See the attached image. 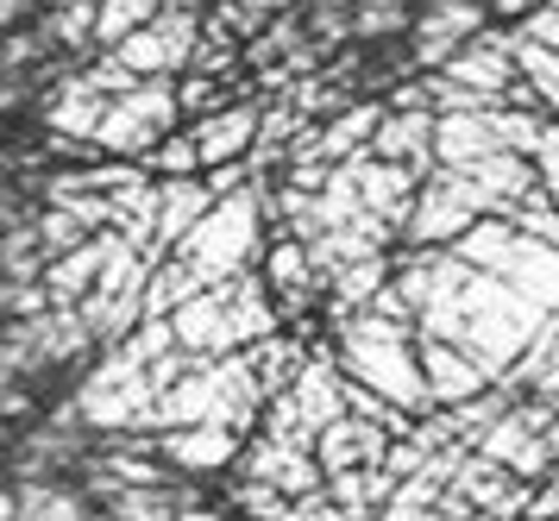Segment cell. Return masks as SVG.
Masks as SVG:
<instances>
[{
	"label": "cell",
	"mask_w": 559,
	"mask_h": 521,
	"mask_svg": "<svg viewBox=\"0 0 559 521\" xmlns=\"http://www.w3.org/2000/svg\"><path fill=\"white\" fill-rule=\"evenodd\" d=\"M340 321V371L396 402L403 415H433V390L421 371V327L415 321H383V315H333Z\"/></svg>",
	"instance_id": "obj_1"
},
{
	"label": "cell",
	"mask_w": 559,
	"mask_h": 521,
	"mask_svg": "<svg viewBox=\"0 0 559 521\" xmlns=\"http://www.w3.org/2000/svg\"><path fill=\"white\" fill-rule=\"evenodd\" d=\"M258 221H264L258 189L214 201V214H207V221L189 233V239H182L177 258L195 271V283H202V289L239 283V276H246V264H252V251H258Z\"/></svg>",
	"instance_id": "obj_2"
},
{
	"label": "cell",
	"mask_w": 559,
	"mask_h": 521,
	"mask_svg": "<svg viewBox=\"0 0 559 521\" xmlns=\"http://www.w3.org/2000/svg\"><path fill=\"white\" fill-rule=\"evenodd\" d=\"M353 408H346V371L333 365V358H308L302 377L271 402V415H264V434L283 440V447L296 452H314L321 447V434L333 422H346Z\"/></svg>",
	"instance_id": "obj_3"
},
{
	"label": "cell",
	"mask_w": 559,
	"mask_h": 521,
	"mask_svg": "<svg viewBox=\"0 0 559 521\" xmlns=\"http://www.w3.org/2000/svg\"><path fill=\"white\" fill-rule=\"evenodd\" d=\"M497 208L484 201V189L472 182V176L459 170H433L428 182H421V201H415V221H408V239L421 251H447V239H465L478 221H490Z\"/></svg>",
	"instance_id": "obj_4"
},
{
	"label": "cell",
	"mask_w": 559,
	"mask_h": 521,
	"mask_svg": "<svg viewBox=\"0 0 559 521\" xmlns=\"http://www.w3.org/2000/svg\"><path fill=\"white\" fill-rule=\"evenodd\" d=\"M195 50H202L195 45V20H189V13H164V20H152L145 32H132L114 57H120L139 82H157V75L177 82V75L195 63Z\"/></svg>",
	"instance_id": "obj_5"
},
{
	"label": "cell",
	"mask_w": 559,
	"mask_h": 521,
	"mask_svg": "<svg viewBox=\"0 0 559 521\" xmlns=\"http://www.w3.org/2000/svg\"><path fill=\"white\" fill-rule=\"evenodd\" d=\"M484 13H490L484 0H433L428 13H421V25H415V63L440 75L459 50L478 45L484 32H490V25H484Z\"/></svg>",
	"instance_id": "obj_6"
},
{
	"label": "cell",
	"mask_w": 559,
	"mask_h": 521,
	"mask_svg": "<svg viewBox=\"0 0 559 521\" xmlns=\"http://www.w3.org/2000/svg\"><path fill=\"white\" fill-rule=\"evenodd\" d=\"M239 472H246V484H277L289 502L328 497V472H321V459H314V452L283 447V440H271V434H258L252 447L239 452Z\"/></svg>",
	"instance_id": "obj_7"
},
{
	"label": "cell",
	"mask_w": 559,
	"mask_h": 521,
	"mask_svg": "<svg viewBox=\"0 0 559 521\" xmlns=\"http://www.w3.org/2000/svg\"><path fill=\"white\" fill-rule=\"evenodd\" d=\"M239 440H246V434H233V427H221V422L177 427V434H157V459H164L170 472L214 477V472H227V465H239V452H246Z\"/></svg>",
	"instance_id": "obj_8"
},
{
	"label": "cell",
	"mask_w": 559,
	"mask_h": 521,
	"mask_svg": "<svg viewBox=\"0 0 559 521\" xmlns=\"http://www.w3.org/2000/svg\"><path fill=\"white\" fill-rule=\"evenodd\" d=\"M189 139H195V151H202V176L233 170V164L264 139V114H258L252 100H233L227 114H207V120L189 126Z\"/></svg>",
	"instance_id": "obj_9"
},
{
	"label": "cell",
	"mask_w": 559,
	"mask_h": 521,
	"mask_svg": "<svg viewBox=\"0 0 559 521\" xmlns=\"http://www.w3.org/2000/svg\"><path fill=\"white\" fill-rule=\"evenodd\" d=\"M390 447H396V440H390L383 427L346 415V422H333L328 434H321L314 459H321V472H328V477H353V472H383Z\"/></svg>",
	"instance_id": "obj_10"
},
{
	"label": "cell",
	"mask_w": 559,
	"mask_h": 521,
	"mask_svg": "<svg viewBox=\"0 0 559 521\" xmlns=\"http://www.w3.org/2000/svg\"><path fill=\"white\" fill-rule=\"evenodd\" d=\"M421 371H428L433 408H472V402L490 390V377H484L459 346H440V340H421Z\"/></svg>",
	"instance_id": "obj_11"
},
{
	"label": "cell",
	"mask_w": 559,
	"mask_h": 521,
	"mask_svg": "<svg viewBox=\"0 0 559 521\" xmlns=\"http://www.w3.org/2000/svg\"><path fill=\"white\" fill-rule=\"evenodd\" d=\"M107 107H114V100H107L88 75H70V82H57L51 100H45V126H51V132H63V139L95 145V139H102Z\"/></svg>",
	"instance_id": "obj_12"
},
{
	"label": "cell",
	"mask_w": 559,
	"mask_h": 521,
	"mask_svg": "<svg viewBox=\"0 0 559 521\" xmlns=\"http://www.w3.org/2000/svg\"><path fill=\"white\" fill-rule=\"evenodd\" d=\"M497 114V107H490ZM490 114H440V132H433V157H440V170H472L484 157H497V126Z\"/></svg>",
	"instance_id": "obj_13"
},
{
	"label": "cell",
	"mask_w": 559,
	"mask_h": 521,
	"mask_svg": "<svg viewBox=\"0 0 559 521\" xmlns=\"http://www.w3.org/2000/svg\"><path fill=\"white\" fill-rule=\"evenodd\" d=\"M453 251L472 264V271H484V276H509V264L522 258V233H515L509 214H490V221H478Z\"/></svg>",
	"instance_id": "obj_14"
},
{
	"label": "cell",
	"mask_w": 559,
	"mask_h": 521,
	"mask_svg": "<svg viewBox=\"0 0 559 521\" xmlns=\"http://www.w3.org/2000/svg\"><path fill=\"white\" fill-rule=\"evenodd\" d=\"M503 283H515V289H522V296H528L540 315H559V246L522 239V258L509 264Z\"/></svg>",
	"instance_id": "obj_15"
},
{
	"label": "cell",
	"mask_w": 559,
	"mask_h": 521,
	"mask_svg": "<svg viewBox=\"0 0 559 521\" xmlns=\"http://www.w3.org/2000/svg\"><path fill=\"white\" fill-rule=\"evenodd\" d=\"M264 289H271L283 308H302L308 301V289H314V258H308L302 239L283 233L277 246H271V258H264Z\"/></svg>",
	"instance_id": "obj_16"
},
{
	"label": "cell",
	"mask_w": 559,
	"mask_h": 521,
	"mask_svg": "<svg viewBox=\"0 0 559 521\" xmlns=\"http://www.w3.org/2000/svg\"><path fill=\"white\" fill-rule=\"evenodd\" d=\"M152 20H164V0H102V25H95V38L107 50H120L132 32H145Z\"/></svg>",
	"instance_id": "obj_17"
},
{
	"label": "cell",
	"mask_w": 559,
	"mask_h": 521,
	"mask_svg": "<svg viewBox=\"0 0 559 521\" xmlns=\"http://www.w3.org/2000/svg\"><path fill=\"white\" fill-rule=\"evenodd\" d=\"M515 70H522V82L547 100V114L559 120V50L534 45V38H522V32H515Z\"/></svg>",
	"instance_id": "obj_18"
},
{
	"label": "cell",
	"mask_w": 559,
	"mask_h": 521,
	"mask_svg": "<svg viewBox=\"0 0 559 521\" xmlns=\"http://www.w3.org/2000/svg\"><path fill=\"white\" fill-rule=\"evenodd\" d=\"M38 246H45V258H70V251H82L88 246V239H95V233H88V226L76 221V214H63V208H38Z\"/></svg>",
	"instance_id": "obj_19"
},
{
	"label": "cell",
	"mask_w": 559,
	"mask_h": 521,
	"mask_svg": "<svg viewBox=\"0 0 559 521\" xmlns=\"http://www.w3.org/2000/svg\"><path fill=\"white\" fill-rule=\"evenodd\" d=\"M145 176H157V182H182V176H202V151H195V139L189 132H170L164 145L145 157Z\"/></svg>",
	"instance_id": "obj_20"
},
{
	"label": "cell",
	"mask_w": 559,
	"mask_h": 521,
	"mask_svg": "<svg viewBox=\"0 0 559 521\" xmlns=\"http://www.w3.org/2000/svg\"><path fill=\"white\" fill-rule=\"evenodd\" d=\"M233 516L239 521H289L296 502L283 497L277 484H246V477H239V484H233Z\"/></svg>",
	"instance_id": "obj_21"
},
{
	"label": "cell",
	"mask_w": 559,
	"mask_h": 521,
	"mask_svg": "<svg viewBox=\"0 0 559 521\" xmlns=\"http://www.w3.org/2000/svg\"><path fill=\"white\" fill-rule=\"evenodd\" d=\"M522 38H534V45H547V50H559V0L547 7V13H534L528 25H515Z\"/></svg>",
	"instance_id": "obj_22"
},
{
	"label": "cell",
	"mask_w": 559,
	"mask_h": 521,
	"mask_svg": "<svg viewBox=\"0 0 559 521\" xmlns=\"http://www.w3.org/2000/svg\"><path fill=\"white\" fill-rule=\"evenodd\" d=\"M239 7H246V13H258V20H271V13H283V7H289V0H239Z\"/></svg>",
	"instance_id": "obj_23"
},
{
	"label": "cell",
	"mask_w": 559,
	"mask_h": 521,
	"mask_svg": "<svg viewBox=\"0 0 559 521\" xmlns=\"http://www.w3.org/2000/svg\"><path fill=\"white\" fill-rule=\"evenodd\" d=\"M540 402H554V408H559V365H554L547 377H540Z\"/></svg>",
	"instance_id": "obj_24"
}]
</instances>
